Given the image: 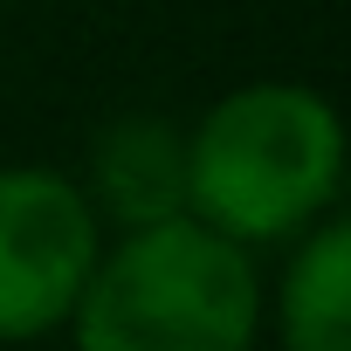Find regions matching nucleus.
I'll return each instance as SVG.
<instances>
[{"instance_id": "nucleus-1", "label": "nucleus", "mask_w": 351, "mask_h": 351, "mask_svg": "<svg viewBox=\"0 0 351 351\" xmlns=\"http://www.w3.org/2000/svg\"><path fill=\"white\" fill-rule=\"evenodd\" d=\"M344 186V124L310 83H241L186 131V214L241 248L296 241Z\"/></svg>"}, {"instance_id": "nucleus-2", "label": "nucleus", "mask_w": 351, "mask_h": 351, "mask_svg": "<svg viewBox=\"0 0 351 351\" xmlns=\"http://www.w3.org/2000/svg\"><path fill=\"white\" fill-rule=\"evenodd\" d=\"M62 330H76V351H248L262 282L241 241L200 214H172L97 248Z\"/></svg>"}, {"instance_id": "nucleus-3", "label": "nucleus", "mask_w": 351, "mask_h": 351, "mask_svg": "<svg viewBox=\"0 0 351 351\" xmlns=\"http://www.w3.org/2000/svg\"><path fill=\"white\" fill-rule=\"evenodd\" d=\"M104 228L76 180L0 165V344L56 337L97 269Z\"/></svg>"}, {"instance_id": "nucleus-4", "label": "nucleus", "mask_w": 351, "mask_h": 351, "mask_svg": "<svg viewBox=\"0 0 351 351\" xmlns=\"http://www.w3.org/2000/svg\"><path fill=\"white\" fill-rule=\"evenodd\" d=\"M90 207L117 228L186 214V131L165 117H117L90 145Z\"/></svg>"}, {"instance_id": "nucleus-5", "label": "nucleus", "mask_w": 351, "mask_h": 351, "mask_svg": "<svg viewBox=\"0 0 351 351\" xmlns=\"http://www.w3.org/2000/svg\"><path fill=\"white\" fill-rule=\"evenodd\" d=\"M276 344L351 351V228L337 214H317L296 234V255L276 282Z\"/></svg>"}]
</instances>
